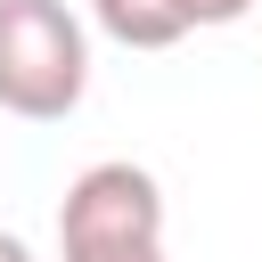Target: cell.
<instances>
[{
	"label": "cell",
	"mask_w": 262,
	"mask_h": 262,
	"mask_svg": "<svg viewBox=\"0 0 262 262\" xmlns=\"http://www.w3.org/2000/svg\"><path fill=\"white\" fill-rule=\"evenodd\" d=\"M90 90V33L66 0H0V106L16 123H66Z\"/></svg>",
	"instance_id": "6da1fadb"
},
{
	"label": "cell",
	"mask_w": 262,
	"mask_h": 262,
	"mask_svg": "<svg viewBox=\"0 0 262 262\" xmlns=\"http://www.w3.org/2000/svg\"><path fill=\"white\" fill-rule=\"evenodd\" d=\"M115 246H164V188L147 164H90L57 196V254H115Z\"/></svg>",
	"instance_id": "7a4b0ae2"
},
{
	"label": "cell",
	"mask_w": 262,
	"mask_h": 262,
	"mask_svg": "<svg viewBox=\"0 0 262 262\" xmlns=\"http://www.w3.org/2000/svg\"><path fill=\"white\" fill-rule=\"evenodd\" d=\"M90 25L106 41H123V49H172V41H188L180 0H90Z\"/></svg>",
	"instance_id": "3957f363"
},
{
	"label": "cell",
	"mask_w": 262,
	"mask_h": 262,
	"mask_svg": "<svg viewBox=\"0 0 262 262\" xmlns=\"http://www.w3.org/2000/svg\"><path fill=\"white\" fill-rule=\"evenodd\" d=\"M254 0H180V16H188V33H213V25H237Z\"/></svg>",
	"instance_id": "277c9868"
},
{
	"label": "cell",
	"mask_w": 262,
	"mask_h": 262,
	"mask_svg": "<svg viewBox=\"0 0 262 262\" xmlns=\"http://www.w3.org/2000/svg\"><path fill=\"white\" fill-rule=\"evenodd\" d=\"M57 262H172L164 246H115V254H57Z\"/></svg>",
	"instance_id": "5b68a950"
},
{
	"label": "cell",
	"mask_w": 262,
	"mask_h": 262,
	"mask_svg": "<svg viewBox=\"0 0 262 262\" xmlns=\"http://www.w3.org/2000/svg\"><path fill=\"white\" fill-rule=\"evenodd\" d=\"M0 262H33V246H25L16 229H0Z\"/></svg>",
	"instance_id": "8992f818"
}]
</instances>
